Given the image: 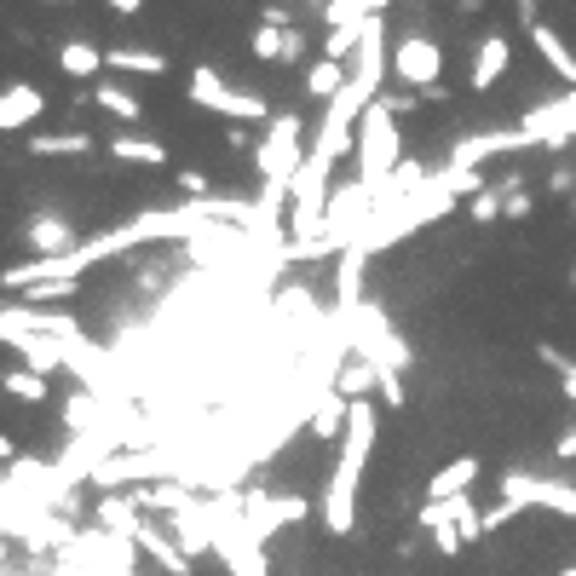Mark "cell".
Here are the masks:
<instances>
[{"mask_svg": "<svg viewBox=\"0 0 576 576\" xmlns=\"http://www.w3.org/2000/svg\"><path fill=\"white\" fill-rule=\"evenodd\" d=\"M0 496H7V479H0Z\"/></svg>", "mask_w": 576, "mask_h": 576, "instance_id": "cell-38", "label": "cell"}, {"mask_svg": "<svg viewBox=\"0 0 576 576\" xmlns=\"http://www.w3.org/2000/svg\"><path fill=\"white\" fill-rule=\"evenodd\" d=\"M375 392H381V403H392V410H403V381H398V375H381V387H375Z\"/></svg>", "mask_w": 576, "mask_h": 576, "instance_id": "cell-31", "label": "cell"}, {"mask_svg": "<svg viewBox=\"0 0 576 576\" xmlns=\"http://www.w3.org/2000/svg\"><path fill=\"white\" fill-rule=\"evenodd\" d=\"M570 219H576V196H570Z\"/></svg>", "mask_w": 576, "mask_h": 576, "instance_id": "cell-36", "label": "cell"}, {"mask_svg": "<svg viewBox=\"0 0 576 576\" xmlns=\"http://www.w3.org/2000/svg\"><path fill=\"white\" fill-rule=\"evenodd\" d=\"M507 64H514V41L501 36V29H490V36L479 41V58H472V92H490L501 76H507Z\"/></svg>", "mask_w": 576, "mask_h": 576, "instance_id": "cell-16", "label": "cell"}, {"mask_svg": "<svg viewBox=\"0 0 576 576\" xmlns=\"http://www.w3.org/2000/svg\"><path fill=\"white\" fill-rule=\"evenodd\" d=\"M519 133H525L530 145H576V92L554 98V105H536L519 121Z\"/></svg>", "mask_w": 576, "mask_h": 576, "instance_id": "cell-9", "label": "cell"}, {"mask_svg": "<svg viewBox=\"0 0 576 576\" xmlns=\"http://www.w3.org/2000/svg\"><path fill=\"white\" fill-rule=\"evenodd\" d=\"M392 76L410 92H432L438 76H445V47H438L432 36H403L392 47Z\"/></svg>", "mask_w": 576, "mask_h": 576, "instance_id": "cell-6", "label": "cell"}, {"mask_svg": "<svg viewBox=\"0 0 576 576\" xmlns=\"http://www.w3.org/2000/svg\"><path fill=\"white\" fill-rule=\"evenodd\" d=\"M530 47H536L541 64L554 70V81H559L565 92H576V52H570V41L559 36V29H554V23H536V29H530Z\"/></svg>", "mask_w": 576, "mask_h": 576, "instance_id": "cell-14", "label": "cell"}, {"mask_svg": "<svg viewBox=\"0 0 576 576\" xmlns=\"http://www.w3.org/2000/svg\"><path fill=\"white\" fill-rule=\"evenodd\" d=\"M0 392H12L18 403H47V381L29 369H0Z\"/></svg>", "mask_w": 576, "mask_h": 576, "instance_id": "cell-26", "label": "cell"}, {"mask_svg": "<svg viewBox=\"0 0 576 576\" xmlns=\"http://www.w3.org/2000/svg\"><path fill=\"white\" fill-rule=\"evenodd\" d=\"M369 450H375V410H369V398H358L352 403V421L341 432V456H334V472H329L323 501H318L329 536H346L358 525V485H363Z\"/></svg>", "mask_w": 576, "mask_h": 576, "instance_id": "cell-1", "label": "cell"}, {"mask_svg": "<svg viewBox=\"0 0 576 576\" xmlns=\"http://www.w3.org/2000/svg\"><path fill=\"white\" fill-rule=\"evenodd\" d=\"M421 525H427V530L456 525L467 541H479V536H485V514L472 507V496H456V501H427V507H421Z\"/></svg>", "mask_w": 576, "mask_h": 576, "instance_id": "cell-13", "label": "cell"}, {"mask_svg": "<svg viewBox=\"0 0 576 576\" xmlns=\"http://www.w3.org/2000/svg\"><path fill=\"white\" fill-rule=\"evenodd\" d=\"M432 548H438V554H445V559H456V554L467 548V536H461L456 525H445V530H432Z\"/></svg>", "mask_w": 576, "mask_h": 576, "instance_id": "cell-28", "label": "cell"}, {"mask_svg": "<svg viewBox=\"0 0 576 576\" xmlns=\"http://www.w3.org/2000/svg\"><path fill=\"white\" fill-rule=\"evenodd\" d=\"M346 421H352V403L329 387V392L318 398V410H312V432H318V438H341V432H346Z\"/></svg>", "mask_w": 576, "mask_h": 576, "instance_id": "cell-21", "label": "cell"}, {"mask_svg": "<svg viewBox=\"0 0 576 576\" xmlns=\"http://www.w3.org/2000/svg\"><path fill=\"white\" fill-rule=\"evenodd\" d=\"M36 116H47V92L29 87V81H12L0 92V133H23Z\"/></svg>", "mask_w": 576, "mask_h": 576, "instance_id": "cell-15", "label": "cell"}, {"mask_svg": "<svg viewBox=\"0 0 576 576\" xmlns=\"http://www.w3.org/2000/svg\"><path fill=\"white\" fill-rule=\"evenodd\" d=\"M472 479H479V456H456L450 467H438L427 479V501H456L472 496Z\"/></svg>", "mask_w": 576, "mask_h": 576, "instance_id": "cell-17", "label": "cell"}, {"mask_svg": "<svg viewBox=\"0 0 576 576\" xmlns=\"http://www.w3.org/2000/svg\"><path fill=\"white\" fill-rule=\"evenodd\" d=\"M58 70L70 81H92L98 70H105V52H98L92 41H64L58 47Z\"/></svg>", "mask_w": 576, "mask_h": 576, "instance_id": "cell-18", "label": "cell"}, {"mask_svg": "<svg viewBox=\"0 0 576 576\" xmlns=\"http://www.w3.org/2000/svg\"><path fill=\"white\" fill-rule=\"evenodd\" d=\"M398 105H387V98H375V105L363 110L358 121V185L369 196H381L392 179H398Z\"/></svg>", "mask_w": 576, "mask_h": 576, "instance_id": "cell-2", "label": "cell"}, {"mask_svg": "<svg viewBox=\"0 0 576 576\" xmlns=\"http://www.w3.org/2000/svg\"><path fill=\"white\" fill-rule=\"evenodd\" d=\"M536 358L554 369V375H559V392H565V398L576 403V358H565L559 346H536Z\"/></svg>", "mask_w": 576, "mask_h": 576, "instance_id": "cell-27", "label": "cell"}, {"mask_svg": "<svg viewBox=\"0 0 576 576\" xmlns=\"http://www.w3.org/2000/svg\"><path fill=\"white\" fill-rule=\"evenodd\" d=\"M29 156H92V133H36Z\"/></svg>", "mask_w": 576, "mask_h": 576, "instance_id": "cell-23", "label": "cell"}, {"mask_svg": "<svg viewBox=\"0 0 576 576\" xmlns=\"http://www.w3.org/2000/svg\"><path fill=\"white\" fill-rule=\"evenodd\" d=\"M110 156H121V162H133V167H162V162H167V145H162V139H139V133H116Z\"/></svg>", "mask_w": 576, "mask_h": 576, "instance_id": "cell-19", "label": "cell"}, {"mask_svg": "<svg viewBox=\"0 0 576 576\" xmlns=\"http://www.w3.org/2000/svg\"><path fill=\"white\" fill-rule=\"evenodd\" d=\"M191 105L214 110V116H231V121H265V98L260 92H243V87H225V76L214 64H196L191 70Z\"/></svg>", "mask_w": 576, "mask_h": 576, "instance_id": "cell-5", "label": "cell"}, {"mask_svg": "<svg viewBox=\"0 0 576 576\" xmlns=\"http://www.w3.org/2000/svg\"><path fill=\"white\" fill-rule=\"evenodd\" d=\"M105 64L110 70H133V76H167V58L150 52V47H110Z\"/></svg>", "mask_w": 576, "mask_h": 576, "instance_id": "cell-22", "label": "cell"}, {"mask_svg": "<svg viewBox=\"0 0 576 576\" xmlns=\"http://www.w3.org/2000/svg\"><path fill=\"white\" fill-rule=\"evenodd\" d=\"M467 214H472V219H479V225H490V219L501 214V191H485L479 202H467Z\"/></svg>", "mask_w": 576, "mask_h": 576, "instance_id": "cell-29", "label": "cell"}, {"mask_svg": "<svg viewBox=\"0 0 576 576\" xmlns=\"http://www.w3.org/2000/svg\"><path fill=\"white\" fill-rule=\"evenodd\" d=\"M254 58H260V64H289V58H300V29L289 23V12H265V23L254 29Z\"/></svg>", "mask_w": 576, "mask_h": 576, "instance_id": "cell-12", "label": "cell"}, {"mask_svg": "<svg viewBox=\"0 0 576 576\" xmlns=\"http://www.w3.org/2000/svg\"><path fill=\"white\" fill-rule=\"evenodd\" d=\"M0 559H7V541H0Z\"/></svg>", "mask_w": 576, "mask_h": 576, "instance_id": "cell-37", "label": "cell"}, {"mask_svg": "<svg viewBox=\"0 0 576 576\" xmlns=\"http://www.w3.org/2000/svg\"><path fill=\"white\" fill-rule=\"evenodd\" d=\"M127 541H139V548H145V554H150V559L167 570V576H191V559H185V548L174 541V530H167V525H156V519H139Z\"/></svg>", "mask_w": 576, "mask_h": 576, "instance_id": "cell-11", "label": "cell"}, {"mask_svg": "<svg viewBox=\"0 0 576 576\" xmlns=\"http://www.w3.org/2000/svg\"><path fill=\"white\" fill-rule=\"evenodd\" d=\"M92 105H105L116 121H139V116H145L139 98H133L127 87H116V81H98V87H92Z\"/></svg>", "mask_w": 576, "mask_h": 576, "instance_id": "cell-24", "label": "cell"}, {"mask_svg": "<svg viewBox=\"0 0 576 576\" xmlns=\"http://www.w3.org/2000/svg\"><path fill=\"white\" fill-rule=\"evenodd\" d=\"M23 243L36 248V260H58V254H76L81 248V236L70 219H58V214H36L23 225Z\"/></svg>", "mask_w": 576, "mask_h": 576, "instance_id": "cell-10", "label": "cell"}, {"mask_svg": "<svg viewBox=\"0 0 576 576\" xmlns=\"http://www.w3.org/2000/svg\"><path fill=\"white\" fill-rule=\"evenodd\" d=\"M369 387H381V369L375 363H363V358H352L341 375H334V392H341L346 403H358V392H369Z\"/></svg>", "mask_w": 576, "mask_h": 576, "instance_id": "cell-25", "label": "cell"}, {"mask_svg": "<svg viewBox=\"0 0 576 576\" xmlns=\"http://www.w3.org/2000/svg\"><path fill=\"white\" fill-rule=\"evenodd\" d=\"M501 501H514V507H554V514L576 519V485L536 479V472H501Z\"/></svg>", "mask_w": 576, "mask_h": 576, "instance_id": "cell-7", "label": "cell"}, {"mask_svg": "<svg viewBox=\"0 0 576 576\" xmlns=\"http://www.w3.org/2000/svg\"><path fill=\"white\" fill-rule=\"evenodd\" d=\"M179 191H191V196L202 202V196H208V179H202V174H191V167H185V174H179Z\"/></svg>", "mask_w": 576, "mask_h": 576, "instance_id": "cell-32", "label": "cell"}, {"mask_svg": "<svg viewBox=\"0 0 576 576\" xmlns=\"http://www.w3.org/2000/svg\"><path fill=\"white\" fill-rule=\"evenodd\" d=\"M554 456H559V461H576V427L554 438Z\"/></svg>", "mask_w": 576, "mask_h": 576, "instance_id": "cell-33", "label": "cell"}, {"mask_svg": "<svg viewBox=\"0 0 576 576\" xmlns=\"http://www.w3.org/2000/svg\"><path fill=\"white\" fill-rule=\"evenodd\" d=\"M76 289H81V283H41V289L23 294V306H36V300H70Z\"/></svg>", "mask_w": 576, "mask_h": 576, "instance_id": "cell-30", "label": "cell"}, {"mask_svg": "<svg viewBox=\"0 0 576 576\" xmlns=\"http://www.w3.org/2000/svg\"><path fill=\"white\" fill-rule=\"evenodd\" d=\"M559 576H576V565H565V570H559Z\"/></svg>", "mask_w": 576, "mask_h": 576, "instance_id": "cell-35", "label": "cell"}, {"mask_svg": "<svg viewBox=\"0 0 576 576\" xmlns=\"http://www.w3.org/2000/svg\"><path fill=\"white\" fill-rule=\"evenodd\" d=\"M346 323H352L346 352H352V358H363V363H375L381 375H398V369L416 358V352L392 334V323L381 318V306H358V312H346Z\"/></svg>", "mask_w": 576, "mask_h": 576, "instance_id": "cell-3", "label": "cell"}, {"mask_svg": "<svg viewBox=\"0 0 576 576\" xmlns=\"http://www.w3.org/2000/svg\"><path fill=\"white\" fill-rule=\"evenodd\" d=\"M346 81H352V76H346V64H334V58H318L312 70H306V92H312V98H323V105H334V98L346 92Z\"/></svg>", "mask_w": 576, "mask_h": 576, "instance_id": "cell-20", "label": "cell"}, {"mask_svg": "<svg viewBox=\"0 0 576 576\" xmlns=\"http://www.w3.org/2000/svg\"><path fill=\"white\" fill-rule=\"evenodd\" d=\"M260 179L271 196H289L294 179H300V167H306V150H300V116H277L265 127V139H260Z\"/></svg>", "mask_w": 576, "mask_h": 576, "instance_id": "cell-4", "label": "cell"}, {"mask_svg": "<svg viewBox=\"0 0 576 576\" xmlns=\"http://www.w3.org/2000/svg\"><path fill=\"white\" fill-rule=\"evenodd\" d=\"M570 283H576V265H570Z\"/></svg>", "mask_w": 576, "mask_h": 576, "instance_id": "cell-39", "label": "cell"}, {"mask_svg": "<svg viewBox=\"0 0 576 576\" xmlns=\"http://www.w3.org/2000/svg\"><path fill=\"white\" fill-rule=\"evenodd\" d=\"M387 70H392V58H387V7L369 18V29H363V47H358V58H352V87L375 105V92H381V81H387Z\"/></svg>", "mask_w": 576, "mask_h": 576, "instance_id": "cell-8", "label": "cell"}, {"mask_svg": "<svg viewBox=\"0 0 576 576\" xmlns=\"http://www.w3.org/2000/svg\"><path fill=\"white\" fill-rule=\"evenodd\" d=\"M0 461H12V467H18V445H12L7 432H0Z\"/></svg>", "mask_w": 576, "mask_h": 576, "instance_id": "cell-34", "label": "cell"}]
</instances>
